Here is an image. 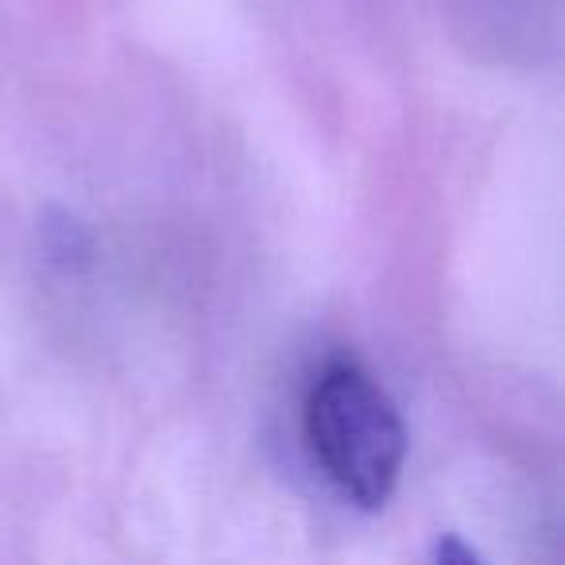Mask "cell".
<instances>
[{
  "label": "cell",
  "mask_w": 565,
  "mask_h": 565,
  "mask_svg": "<svg viewBox=\"0 0 565 565\" xmlns=\"http://www.w3.org/2000/svg\"><path fill=\"white\" fill-rule=\"evenodd\" d=\"M307 441L349 503L380 511L392 500L407 461V430L392 395L353 361L318 372L307 395Z\"/></svg>",
  "instance_id": "obj_1"
},
{
  "label": "cell",
  "mask_w": 565,
  "mask_h": 565,
  "mask_svg": "<svg viewBox=\"0 0 565 565\" xmlns=\"http://www.w3.org/2000/svg\"><path fill=\"white\" fill-rule=\"evenodd\" d=\"M40 236H43V252L51 256V264L66 267V271H86L97 256V241L89 233V225H82L74 213L47 205L40 221Z\"/></svg>",
  "instance_id": "obj_2"
},
{
  "label": "cell",
  "mask_w": 565,
  "mask_h": 565,
  "mask_svg": "<svg viewBox=\"0 0 565 565\" xmlns=\"http://www.w3.org/2000/svg\"><path fill=\"white\" fill-rule=\"evenodd\" d=\"M434 562L438 565H480V554L472 546H465L457 534H441L434 546Z\"/></svg>",
  "instance_id": "obj_3"
}]
</instances>
